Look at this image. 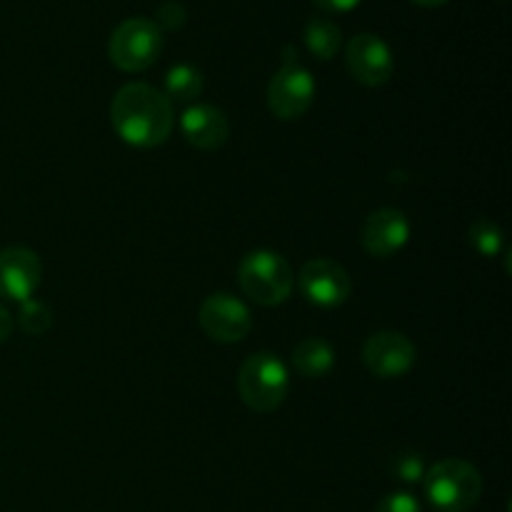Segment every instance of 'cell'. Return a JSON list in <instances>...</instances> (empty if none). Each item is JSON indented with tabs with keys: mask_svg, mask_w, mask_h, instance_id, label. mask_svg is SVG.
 Returning <instances> with one entry per match:
<instances>
[{
	"mask_svg": "<svg viewBox=\"0 0 512 512\" xmlns=\"http://www.w3.org/2000/svg\"><path fill=\"white\" fill-rule=\"evenodd\" d=\"M390 470H393L395 478L405 485L423 483L425 473H428V465H425L423 455L420 453H400L395 455L393 463H390Z\"/></svg>",
	"mask_w": 512,
	"mask_h": 512,
	"instance_id": "cell-19",
	"label": "cell"
},
{
	"mask_svg": "<svg viewBox=\"0 0 512 512\" xmlns=\"http://www.w3.org/2000/svg\"><path fill=\"white\" fill-rule=\"evenodd\" d=\"M283 65L270 78L268 108L280 120H298L310 110L315 100V78L305 65L298 63L295 45H285Z\"/></svg>",
	"mask_w": 512,
	"mask_h": 512,
	"instance_id": "cell-5",
	"label": "cell"
},
{
	"mask_svg": "<svg viewBox=\"0 0 512 512\" xmlns=\"http://www.w3.org/2000/svg\"><path fill=\"white\" fill-rule=\"evenodd\" d=\"M163 50V30L150 18H128L110 33L108 55L115 68L125 73L148 70Z\"/></svg>",
	"mask_w": 512,
	"mask_h": 512,
	"instance_id": "cell-6",
	"label": "cell"
},
{
	"mask_svg": "<svg viewBox=\"0 0 512 512\" xmlns=\"http://www.w3.org/2000/svg\"><path fill=\"white\" fill-rule=\"evenodd\" d=\"M203 93V73L190 63H178L165 73V98L170 103H195Z\"/></svg>",
	"mask_w": 512,
	"mask_h": 512,
	"instance_id": "cell-15",
	"label": "cell"
},
{
	"mask_svg": "<svg viewBox=\"0 0 512 512\" xmlns=\"http://www.w3.org/2000/svg\"><path fill=\"white\" fill-rule=\"evenodd\" d=\"M293 368L303 378H325L335 368V350L323 338H305L293 348Z\"/></svg>",
	"mask_w": 512,
	"mask_h": 512,
	"instance_id": "cell-14",
	"label": "cell"
},
{
	"mask_svg": "<svg viewBox=\"0 0 512 512\" xmlns=\"http://www.w3.org/2000/svg\"><path fill=\"white\" fill-rule=\"evenodd\" d=\"M375 512H423V505L413 493H390L375 505Z\"/></svg>",
	"mask_w": 512,
	"mask_h": 512,
	"instance_id": "cell-21",
	"label": "cell"
},
{
	"mask_svg": "<svg viewBox=\"0 0 512 512\" xmlns=\"http://www.w3.org/2000/svg\"><path fill=\"white\" fill-rule=\"evenodd\" d=\"M180 130L185 140L198 150H218L223 148L230 135L228 115L215 105H190L180 118Z\"/></svg>",
	"mask_w": 512,
	"mask_h": 512,
	"instance_id": "cell-13",
	"label": "cell"
},
{
	"mask_svg": "<svg viewBox=\"0 0 512 512\" xmlns=\"http://www.w3.org/2000/svg\"><path fill=\"white\" fill-rule=\"evenodd\" d=\"M418 5H425V8H435V5H443L448 3V0H415Z\"/></svg>",
	"mask_w": 512,
	"mask_h": 512,
	"instance_id": "cell-24",
	"label": "cell"
},
{
	"mask_svg": "<svg viewBox=\"0 0 512 512\" xmlns=\"http://www.w3.org/2000/svg\"><path fill=\"white\" fill-rule=\"evenodd\" d=\"M305 45H308L315 58L330 60L343 45V35H340V28L333 20L313 18L305 25Z\"/></svg>",
	"mask_w": 512,
	"mask_h": 512,
	"instance_id": "cell-16",
	"label": "cell"
},
{
	"mask_svg": "<svg viewBox=\"0 0 512 512\" xmlns=\"http://www.w3.org/2000/svg\"><path fill=\"white\" fill-rule=\"evenodd\" d=\"M423 485L430 505L438 512H468L483 495L478 468L460 458H445L428 468Z\"/></svg>",
	"mask_w": 512,
	"mask_h": 512,
	"instance_id": "cell-2",
	"label": "cell"
},
{
	"mask_svg": "<svg viewBox=\"0 0 512 512\" xmlns=\"http://www.w3.org/2000/svg\"><path fill=\"white\" fill-rule=\"evenodd\" d=\"M470 245L475 248V253H480L483 258H498L500 250H503L505 238L503 230H500L498 223L488 218H478L473 225H470Z\"/></svg>",
	"mask_w": 512,
	"mask_h": 512,
	"instance_id": "cell-17",
	"label": "cell"
},
{
	"mask_svg": "<svg viewBox=\"0 0 512 512\" xmlns=\"http://www.w3.org/2000/svg\"><path fill=\"white\" fill-rule=\"evenodd\" d=\"M418 360V348L398 330H380L363 345V363L375 378L395 380L410 373Z\"/></svg>",
	"mask_w": 512,
	"mask_h": 512,
	"instance_id": "cell-8",
	"label": "cell"
},
{
	"mask_svg": "<svg viewBox=\"0 0 512 512\" xmlns=\"http://www.w3.org/2000/svg\"><path fill=\"white\" fill-rule=\"evenodd\" d=\"M110 123L133 148H158L173 133V103L148 83H128L110 103Z\"/></svg>",
	"mask_w": 512,
	"mask_h": 512,
	"instance_id": "cell-1",
	"label": "cell"
},
{
	"mask_svg": "<svg viewBox=\"0 0 512 512\" xmlns=\"http://www.w3.org/2000/svg\"><path fill=\"white\" fill-rule=\"evenodd\" d=\"M18 325L28 335H45L53 328V310L35 298L23 300L18 310Z\"/></svg>",
	"mask_w": 512,
	"mask_h": 512,
	"instance_id": "cell-18",
	"label": "cell"
},
{
	"mask_svg": "<svg viewBox=\"0 0 512 512\" xmlns=\"http://www.w3.org/2000/svg\"><path fill=\"white\" fill-rule=\"evenodd\" d=\"M185 18H188V13H185L183 3H178V0H165V3H160L153 23L158 25L160 30H178L185 25Z\"/></svg>",
	"mask_w": 512,
	"mask_h": 512,
	"instance_id": "cell-20",
	"label": "cell"
},
{
	"mask_svg": "<svg viewBox=\"0 0 512 512\" xmlns=\"http://www.w3.org/2000/svg\"><path fill=\"white\" fill-rule=\"evenodd\" d=\"M43 278V265L35 250L30 248H5L0 250V298L23 303L38 290Z\"/></svg>",
	"mask_w": 512,
	"mask_h": 512,
	"instance_id": "cell-11",
	"label": "cell"
},
{
	"mask_svg": "<svg viewBox=\"0 0 512 512\" xmlns=\"http://www.w3.org/2000/svg\"><path fill=\"white\" fill-rule=\"evenodd\" d=\"M298 285L308 303L325 310L340 308L350 298V290H353L348 270L330 258L308 260L300 270Z\"/></svg>",
	"mask_w": 512,
	"mask_h": 512,
	"instance_id": "cell-10",
	"label": "cell"
},
{
	"mask_svg": "<svg viewBox=\"0 0 512 512\" xmlns=\"http://www.w3.org/2000/svg\"><path fill=\"white\" fill-rule=\"evenodd\" d=\"M290 390L288 365L275 353H255L238 373L240 400L255 413H273L283 405Z\"/></svg>",
	"mask_w": 512,
	"mask_h": 512,
	"instance_id": "cell-4",
	"label": "cell"
},
{
	"mask_svg": "<svg viewBox=\"0 0 512 512\" xmlns=\"http://www.w3.org/2000/svg\"><path fill=\"white\" fill-rule=\"evenodd\" d=\"M410 220L398 208H380L365 218L360 230L363 250L373 258H393L408 245Z\"/></svg>",
	"mask_w": 512,
	"mask_h": 512,
	"instance_id": "cell-12",
	"label": "cell"
},
{
	"mask_svg": "<svg viewBox=\"0 0 512 512\" xmlns=\"http://www.w3.org/2000/svg\"><path fill=\"white\" fill-rule=\"evenodd\" d=\"M10 333H13V315L8 313V308L0 305V345L10 338Z\"/></svg>",
	"mask_w": 512,
	"mask_h": 512,
	"instance_id": "cell-22",
	"label": "cell"
},
{
	"mask_svg": "<svg viewBox=\"0 0 512 512\" xmlns=\"http://www.w3.org/2000/svg\"><path fill=\"white\" fill-rule=\"evenodd\" d=\"M345 65L358 83L380 88L393 78L395 58L390 45L375 33H358L345 45Z\"/></svg>",
	"mask_w": 512,
	"mask_h": 512,
	"instance_id": "cell-9",
	"label": "cell"
},
{
	"mask_svg": "<svg viewBox=\"0 0 512 512\" xmlns=\"http://www.w3.org/2000/svg\"><path fill=\"white\" fill-rule=\"evenodd\" d=\"M315 3H318L320 8H325V10H338V13H343V10L355 8L360 0H315Z\"/></svg>",
	"mask_w": 512,
	"mask_h": 512,
	"instance_id": "cell-23",
	"label": "cell"
},
{
	"mask_svg": "<svg viewBox=\"0 0 512 512\" xmlns=\"http://www.w3.org/2000/svg\"><path fill=\"white\" fill-rule=\"evenodd\" d=\"M200 328L215 343H240L253 328L250 308L230 293H213L200 305Z\"/></svg>",
	"mask_w": 512,
	"mask_h": 512,
	"instance_id": "cell-7",
	"label": "cell"
},
{
	"mask_svg": "<svg viewBox=\"0 0 512 512\" xmlns=\"http://www.w3.org/2000/svg\"><path fill=\"white\" fill-rule=\"evenodd\" d=\"M238 280L243 293L263 308L283 305L293 293L295 273L275 250H253L240 260Z\"/></svg>",
	"mask_w": 512,
	"mask_h": 512,
	"instance_id": "cell-3",
	"label": "cell"
}]
</instances>
